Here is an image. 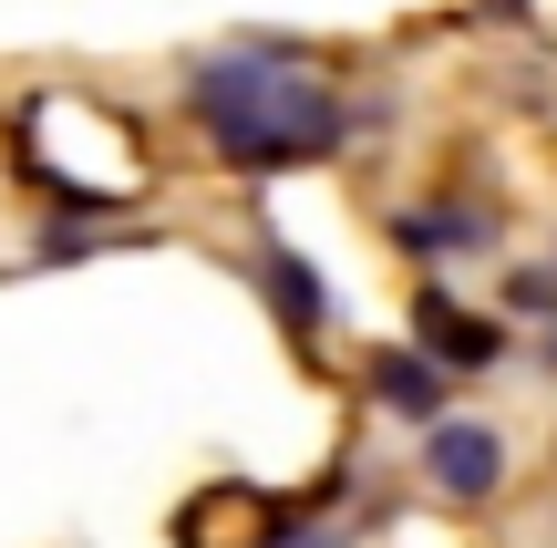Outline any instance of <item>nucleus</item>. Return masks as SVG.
<instances>
[{
  "label": "nucleus",
  "mask_w": 557,
  "mask_h": 548,
  "mask_svg": "<svg viewBox=\"0 0 557 548\" xmlns=\"http://www.w3.org/2000/svg\"><path fill=\"white\" fill-rule=\"evenodd\" d=\"M299 548H351V538H341V528H320V538H299Z\"/></svg>",
  "instance_id": "obj_8"
},
{
  "label": "nucleus",
  "mask_w": 557,
  "mask_h": 548,
  "mask_svg": "<svg viewBox=\"0 0 557 548\" xmlns=\"http://www.w3.org/2000/svg\"><path fill=\"white\" fill-rule=\"evenodd\" d=\"M186 103H197L207 145H218L238 176H278V166H320L351 145V103L331 94L320 73L269 52H207L186 73Z\"/></svg>",
  "instance_id": "obj_1"
},
{
  "label": "nucleus",
  "mask_w": 557,
  "mask_h": 548,
  "mask_svg": "<svg viewBox=\"0 0 557 548\" xmlns=\"http://www.w3.org/2000/svg\"><path fill=\"white\" fill-rule=\"evenodd\" d=\"M423 487H444V497L475 508V497L506 487V446L485 425H465V414H434V425H423Z\"/></svg>",
  "instance_id": "obj_2"
},
{
  "label": "nucleus",
  "mask_w": 557,
  "mask_h": 548,
  "mask_svg": "<svg viewBox=\"0 0 557 548\" xmlns=\"http://www.w3.org/2000/svg\"><path fill=\"white\" fill-rule=\"evenodd\" d=\"M413 352H423L434 373H485V363L506 352V331L475 321V310H455L444 290H423V301H413Z\"/></svg>",
  "instance_id": "obj_3"
},
{
  "label": "nucleus",
  "mask_w": 557,
  "mask_h": 548,
  "mask_svg": "<svg viewBox=\"0 0 557 548\" xmlns=\"http://www.w3.org/2000/svg\"><path fill=\"white\" fill-rule=\"evenodd\" d=\"M506 301H517V310H557V269H517V280H506Z\"/></svg>",
  "instance_id": "obj_7"
},
{
  "label": "nucleus",
  "mask_w": 557,
  "mask_h": 548,
  "mask_svg": "<svg viewBox=\"0 0 557 548\" xmlns=\"http://www.w3.org/2000/svg\"><path fill=\"white\" fill-rule=\"evenodd\" d=\"M403 248H413V259H444V248H485V218H444V207H413V218H403Z\"/></svg>",
  "instance_id": "obj_6"
},
{
  "label": "nucleus",
  "mask_w": 557,
  "mask_h": 548,
  "mask_svg": "<svg viewBox=\"0 0 557 548\" xmlns=\"http://www.w3.org/2000/svg\"><path fill=\"white\" fill-rule=\"evenodd\" d=\"M269 301L289 310V331H299V342H320V310H331V301H320L310 259H289V248H269Z\"/></svg>",
  "instance_id": "obj_5"
},
{
  "label": "nucleus",
  "mask_w": 557,
  "mask_h": 548,
  "mask_svg": "<svg viewBox=\"0 0 557 548\" xmlns=\"http://www.w3.org/2000/svg\"><path fill=\"white\" fill-rule=\"evenodd\" d=\"M361 383H372V404L403 414V425H434V414L455 404V393H444V373L423 363V352H372V363H361Z\"/></svg>",
  "instance_id": "obj_4"
}]
</instances>
